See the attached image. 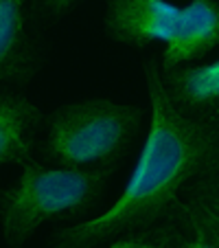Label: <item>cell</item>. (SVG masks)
I'll list each match as a JSON object with an SVG mask.
<instances>
[{"label":"cell","mask_w":219,"mask_h":248,"mask_svg":"<svg viewBox=\"0 0 219 248\" xmlns=\"http://www.w3.org/2000/svg\"><path fill=\"white\" fill-rule=\"evenodd\" d=\"M143 70L151 117L131 176L110 209L57 231L51 248H97L158 224L180 206V193L219 158V123L182 112L154 60L145 62Z\"/></svg>","instance_id":"obj_1"},{"label":"cell","mask_w":219,"mask_h":248,"mask_svg":"<svg viewBox=\"0 0 219 248\" xmlns=\"http://www.w3.org/2000/svg\"><path fill=\"white\" fill-rule=\"evenodd\" d=\"M103 24L125 46L162 44V70L193 64L219 48V5L213 0H105Z\"/></svg>","instance_id":"obj_2"},{"label":"cell","mask_w":219,"mask_h":248,"mask_svg":"<svg viewBox=\"0 0 219 248\" xmlns=\"http://www.w3.org/2000/svg\"><path fill=\"white\" fill-rule=\"evenodd\" d=\"M112 167H57L27 160L15 187L0 191L2 239L20 248L42 224L86 213L103 193Z\"/></svg>","instance_id":"obj_3"},{"label":"cell","mask_w":219,"mask_h":248,"mask_svg":"<svg viewBox=\"0 0 219 248\" xmlns=\"http://www.w3.org/2000/svg\"><path fill=\"white\" fill-rule=\"evenodd\" d=\"M143 123V110L112 99L66 103L46 117L40 156L57 167H112Z\"/></svg>","instance_id":"obj_4"},{"label":"cell","mask_w":219,"mask_h":248,"mask_svg":"<svg viewBox=\"0 0 219 248\" xmlns=\"http://www.w3.org/2000/svg\"><path fill=\"white\" fill-rule=\"evenodd\" d=\"M33 0H0V84H24L38 70V44L31 33Z\"/></svg>","instance_id":"obj_5"},{"label":"cell","mask_w":219,"mask_h":248,"mask_svg":"<svg viewBox=\"0 0 219 248\" xmlns=\"http://www.w3.org/2000/svg\"><path fill=\"white\" fill-rule=\"evenodd\" d=\"M162 79L171 101L182 112L219 123V60L162 70Z\"/></svg>","instance_id":"obj_6"},{"label":"cell","mask_w":219,"mask_h":248,"mask_svg":"<svg viewBox=\"0 0 219 248\" xmlns=\"http://www.w3.org/2000/svg\"><path fill=\"white\" fill-rule=\"evenodd\" d=\"M42 121V110L27 97L15 93L0 94V167H22L27 160H31V150Z\"/></svg>","instance_id":"obj_7"},{"label":"cell","mask_w":219,"mask_h":248,"mask_svg":"<svg viewBox=\"0 0 219 248\" xmlns=\"http://www.w3.org/2000/svg\"><path fill=\"white\" fill-rule=\"evenodd\" d=\"M182 244L184 239L173 224H154L112 239L107 248H180Z\"/></svg>","instance_id":"obj_8"},{"label":"cell","mask_w":219,"mask_h":248,"mask_svg":"<svg viewBox=\"0 0 219 248\" xmlns=\"http://www.w3.org/2000/svg\"><path fill=\"white\" fill-rule=\"evenodd\" d=\"M177 209L187 220L197 248H219V217L193 200H182Z\"/></svg>","instance_id":"obj_9"},{"label":"cell","mask_w":219,"mask_h":248,"mask_svg":"<svg viewBox=\"0 0 219 248\" xmlns=\"http://www.w3.org/2000/svg\"><path fill=\"white\" fill-rule=\"evenodd\" d=\"M187 200L197 202L219 217V158L187 187Z\"/></svg>","instance_id":"obj_10"},{"label":"cell","mask_w":219,"mask_h":248,"mask_svg":"<svg viewBox=\"0 0 219 248\" xmlns=\"http://www.w3.org/2000/svg\"><path fill=\"white\" fill-rule=\"evenodd\" d=\"M40 7H42L44 11H46L48 16H53V18H59V16L68 14L73 7L79 2V0H38Z\"/></svg>","instance_id":"obj_11"},{"label":"cell","mask_w":219,"mask_h":248,"mask_svg":"<svg viewBox=\"0 0 219 248\" xmlns=\"http://www.w3.org/2000/svg\"><path fill=\"white\" fill-rule=\"evenodd\" d=\"M180 248H197V244H195V239H184V244H182Z\"/></svg>","instance_id":"obj_12"},{"label":"cell","mask_w":219,"mask_h":248,"mask_svg":"<svg viewBox=\"0 0 219 248\" xmlns=\"http://www.w3.org/2000/svg\"><path fill=\"white\" fill-rule=\"evenodd\" d=\"M213 2H217V5H219V0H213Z\"/></svg>","instance_id":"obj_13"}]
</instances>
